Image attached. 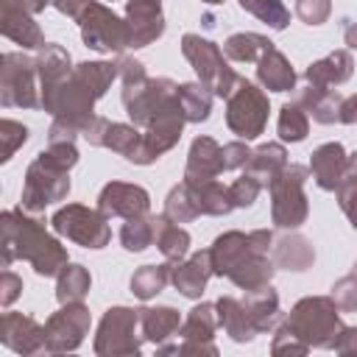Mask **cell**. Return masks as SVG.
<instances>
[{"label":"cell","instance_id":"1","mask_svg":"<svg viewBox=\"0 0 357 357\" xmlns=\"http://www.w3.org/2000/svg\"><path fill=\"white\" fill-rule=\"evenodd\" d=\"M3 229V268H8L14 259L31 262V268L39 276H59L64 271L67 248L45 229L39 218L20 209H6L0 215Z\"/></svg>","mask_w":357,"mask_h":357},{"label":"cell","instance_id":"2","mask_svg":"<svg viewBox=\"0 0 357 357\" xmlns=\"http://www.w3.org/2000/svg\"><path fill=\"white\" fill-rule=\"evenodd\" d=\"M284 321L310 349H335L343 332L340 307L332 296H307L296 301Z\"/></svg>","mask_w":357,"mask_h":357},{"label":"cell","instance_id":"3","mask_svg":"<svg viewBox=\"0 0 357 357\" xmlns=\"http://www.w3.org/2000/svg\"><path fill=\"white\" fill-rule=\"evenodd\" d=\"M70 192V170L53 162L45 151L28 165L25 170V184L20 195V206L31 215L45 212V206L64 201Z\"/></svg>","mask_w":357,"mask_h":357},{"label":"cell","instance_id":"4","mask_svg":"<svg viewBox=\"0 0 357 357\" xmlns=\"http://www.w3.org/2000/svg\"><path fill=\"white\" fill-rule=\"evenodd\" d=\"M123 106L137 128H151L159 117L181 106L178 84L170 78H145L142 84L123 86Z\"/></svg>","mask_w":357,"mask_h":357},{"label":"cell","instance_id":"5","mask_svg":"<svg viewBox=\"0 0 357 357\" xmlns=\"http://www.w3.org/2000/svg\"><path fill=\"white\" fill-rule=\"evenodd\" d=\"M307 176H310V167L287 165L268 184L273 226H279V229H298L307 220V215H310V204H307V192H304Z\"/></svg>","mask_w":357,"mask_h":357},{"label":"cell","instance_id":"6","mask_svg":"<svg viewBox=\"0 0 357 357\" xmlns=\"http://www.w3.org/2000/svg\"><path fill=\"white\" fill-rule=\"evenodd\" d=\"M181 53L192 64L198 81L212 89V95H218V98H229L231 95V89L237 86L240 75L229 67V61L223 59L226 53L215 42H209V39H204L198 33H184L181 36Z\"/></svg>","mask_w":357,"mask_h":357},{"label":"cell","instance_id":"7","mask_svg":"<svg viewBox=\"0 0 357 357\" xmlns=\"http://www.w3.org/2000/svg\"><path fill=\"white\" fill-rule=\"evenodd\" d=\"M0 103L6 109H42L36 59L20 50L0 56Z\"/></svg>","mask_w":357,"mask_h":357},{"label":"cell","instance_id":"8","mask_svg":"<svg viewBox=\"0 0 357 357\" xmlns=\"http://www.w3.org/2000/svg\"><path fill=\"white\" fill-rule=\"evenodd\" d=\"M268 112H271L268 95L245 78H240L231 95L226 98V126L231 128V134H237L245 142L257 139L265 131Z\"/></svg>","mask_w":357,"mask_h":357},{"label":"cell","instance_id":"9","mask_svg":"<svg viewBox=\"0 0 357 357\" xmlns=\"http://www.w3.org/2000/svg\"><path fill=\"white\" fill-rule=\"evenodd\" d=\"M50 229L59 237L73 240L75 245L84 248H103L112 240V229H109V218L100 209H89L84 204H64L53 212L50 218Z\"/></svg>","mask_w":357,"mask_h":357},{"label":"cell","instance_id":"10","mask_svg":"<svg viewBox=\"0 0 357 357\" xmlns=\"http://www.w3.org/2000/svg\"><path fill=\"white\" fill-rule=\"evenodd\" d=\"M139 310L131 307H109L98 324L95 354L98 357H128L142 351V335H137Z\"/></svg>","mask_w":357,"mask_h":357},{"label":"cell","instance_id":"11","mask_svg":"<svg viewBox=\"0 0 357 357\" xmlns=\"http://www.w3.org/2000/svg\"><path fill=\"white\" fill-rule=\"evenodd\" d=\"M81 28V39L95 53H123L128 47V25L109 6L89 0L81 17L75 20Z\"/></svg>","mask_w":357,"mask_h":357},{"label":"cell","instance_id":"12","mask_svg":"<svg viewBox=\"0 0 357 357\" xmlns=\"http://www.w3.org/2000/svg\"><path fill=\"white\" fill-rule=\"evenodd\" d=\"M273 248V234L268 229H254V231H223L215 237L209 245L212 254V271L215 276H229L243 259L251 254H268Z\"/></svg>","mask_w":357,"mask_h":357},{"label":"cell","instance_id":"13","mask_svg":"<svg viewBox=\"0 0 357 357\" xmlns=\"http://www.w3.org/2000/svg\"><path fill=\"white\" fill-rule=\"evenodd\" d=\"M89 324H92L89 310L81 301L61 304V310L53 312L45 324V351L47 354L75 351L89 335Z\"/></svg>","mask_w":357,"mask_h":357},{"label":"cell","instance_id":"14","mask_svg":"<svg viewBox=\"0 0 357 357\" xmlns=\"http://www.w3.org/2000/svg\"><path fill=\"white\" fill-rule=\"evenodd\" d=\"M98 209L106 218H142L151 209V195L139 184L128 181H109L98 192Z\"/></svg>","mask_w":357,"mask_h":357},{"label":"cell","instance_id":"15","mask_svg":"<svg viewBox=\"0 0 357 357\" xmlns=\"http://www.w3.org/2000/svg\"><path fill=\"white\" fill-rule=\"evenodd\" d=\"M184 123H187V117H184V109L181 106L173 109V112H167L165 117H159L151 128L142 131V145H139V151H137V156L131 162L134 165H153L162 153H167L181 139Z\"/></svg>","mask_w":357,"mask_h":357},{"label":"cell","instance_id":"16","mask_svg":"<svg viewBox=\"0 0 357 357\" xmlns=\"http://www.w3.org/2000/svg\"><path fill=\"white\" fill-rule=\"evenodd\" d=\"M128 47H148L165 33V11L159 0H126Z\"/></svg>","mask_w":357,"mask_h":357},{"label":"cell","instance_id":"17","mask_svg":"<svg viewBox=\"0 0 357 357\" xmlns=\"http://www.w3.org/2000/svg\"><path fill=\"white\" fill-rule=\"evenodd\" d=\"M0 340L17 354H42L45 351V326L22 312H3Z\"/></svg>","mask_w":357,"mask_h":357},{"label":"cell","instance_id":"18","mask_svg":"<svg viewBox=\"0 0 357 357\" xmlns=\"http://www.w3.org/2000/svg\"><path fill=\"white\" fill-rule=\"evenodd\" d=\"M209 276H215L209 248L192 251L190 257H184L181 262H176L173 271H170L173 287H176L181 296H187V298H201V293H204Z\"/></svg>","mask_w":357,"mask_h":357},{"label":"cell","instance_id":"19","mask_svg":"<svg viewBox=\"0 0 357 357\" xmlns=\"http://www.w3.org/2000/svg\"><path fill=\"white\" fill-rule=\"evenodd\" d=\"M223 170H226L223 148L212 137H195L187 153L184 181H209V178H218Z\"/></svg>","mask_w":357,"mask_h":357},{"label":"cell","instance_id":"20","mask_svg":"<svg viewBox=\"0 0 357 357\" xmlns=\"http://www.w3.org/2000/svg\"><path fill=\"white\" fill-rule=\"evenodd\" d=\"M346 148L340 142H324L312 151V159H310V173L315 178V184L326 192H335L340 178H343V170H346Z\"/></svg>","mask_w":357,"mask_h":357},{"label":"cell","instance_id":"21","mask_svg":"<svg viewBox=\"0 0 357 357\" xmlns=\"http://www.w3.org/2000/svg\"><path fill=\"white\" fill-rule=\"evenodd\" d=\"M0 33L6 39H11L14 45H20L22 50H39L45 45L42 28L33 22V14H25L14 6H3L0 3Z\"/></svg>","mask_w":357,"mask_h":357},{"label":"cell","instance_id":"22","mask_svg":"<svg viewBox=\"0 0 357 357\" xmlns=\"http://www.w3.org/2000/svg\"><path fill=\"white\" fill-rule=\"evenodd\" d=\"M36 73H39V89H42V98L59 86L70 73H73V59L70 53L56 45V42H45L39 50H36Z\"/></svg>","mask_w":357,"mask_h":357},{"label":"cell","instance_id":"23","mask_svg":"<svg viewBox=\"0 0 357 357\" xmlns=\"http://www.w3.org/2000/svg\"><path fill=\"white\" fill-rule=\"evenodd\" d=\"M351 73H354V59H351V53H349V50H332L329 56L312 61V64L304 70V78H307V84H312V86H326V89H329V86L346 84V81L351 78Z\"/></svg>","mask_w":357,"mask_h":357},{"label":"cell","instance_id":"24","mask_svg":"<svg viewBox=\"0 0 357 357\" xmlns=\"http://www.w3.org/2000/svg\"><path fill=\"white\" fill-rule=\"evenodd\" d=\"M257 81L268 92H290L296 86V70L290 67L287 56L276 47H271L259 61H257Z\"/></svg>","mask_w":357,"mask_h":357},{"label":"cell","instance_id":"25","mask_svg":"<svg viewBox=\"0 0 357 357\" xmlns=\"http://www.w3.org/2000/svg\"><path fill=\"white\" fill-rule=\"evenodd\" d=\"M315 262V248L304 234H284L273 240V265L284 271H307Z\"/></svg>","mask_w":357,"mask_h":357},{"label":"cell","instance_id":"26","mask_svg":"<svg viewBox=\"0 0 357 357\" xmlns=\"http://www.w3.org/2000/svg\"><path fill=\"white\" fill-rule=\"evenodd\" d=\"M153 243L156 248L162 251V257L167 262H181L187 254H190V231L181 229V223H173L165 212L162 215H153Z\"/></svg>","mask_w":357,"mask_h":357},{"label":"cell","instance_id":"27","mask_svg":"<svg viewBox=\"0 0 357 357\" xmlns=\"http://www.w3.org/2000/svg\"><path fill=\"white\" fill-rule=\"evenodd\" d=\"M215 307H218V324L223 326V332L234 343H251L254 340L257 329H254V324H251L248 310H245L243 301H237L234 296H220L215 301Z\"/></svg>","mask_w":357,"mask_h":357},{"label":"cell","instance_id":"28","mask_svg":"<svg viewBox=\"0 0 357 357\" xmlns=\"http://www.w3.org/2000/svg\"><path fill=\"white\" fill-rule=\"evenodd\" d=\"M243 304H245V310H248V318H251L257 335H259V332H271V329L279 324V318H282L279 296H276V290H273L271 284L257 287V290H248L245 298H243Z\"/></svg>","mask_w":357,"mask_h":357},{"label":"cell","instance_id":"29","mask_svg":"<svg viewBox=\"0 0 357 357\" xmlns=\"http://www.w3.org/2000/svg\"><path fill=\"white\" fill-rule=\"evenodd\" d=\"M181 326V315L173 307H142L139 310V329L142 337L151 340L153 346H165Z\"/></svg>","mask_w":357,"mask_h":357},{"label":"cell","instance_id":"30","mask_svg":"<svg viewBox=\"0 0 357 357\" xmlns=\"http://www.w3.org/2000/svg\"><path fill=\"white\" fill-rule=\"evenodd\" d=\"M287 167V151L282 142H265L251 151V159L245 165V173H251L262 187H268L282 170Z\"/></svg>","mask_w":357,"mask_h":357},{"label":"cell","instance_id":"31","mask_svg":"<svg viewBox=\"0 0 357 357\" xmlns=\"http://www.w3.org/2000/svg\"><path fill=\"white\" fill-rule=\"evenodd\" d=\"M184 184H187V190L192 195V204L198 206L201 215L220 218V215H229L234 209L229 187L218 184L215 178H209V181H184Z\"/></svg>","mask_w":357,"mask_h":357},{"label":"cell","instance_id":"32","mask_svg":"<svg viewBox=\"0 0 357 357\" xmlns=\"http://www.w3.org/2000/svg\"><path fill=\"white\" fill-rule=\"evenodd\" d=\"M340 95L337 92H332V89H326V86H312V84H307L304 89H301V95H298V103L307 109V114H312V120L315 123H321V126H329V123H337V117H340Z\"/></svg>","mask_w":357,"mask_h":357},{"label":"cell","instance_id":"33","mask_svg":"<svg viewBox=\"0 0 357 357\" xmlns=\"http://www.w3.org/2000/svg\"><path fill=\"white\" fill-rule=\"evenodd\" d=\"M273 273H276V265L268 259V254H251L248 259H243V262L229 273V279H231L240 290L248 293V290H257V287L271 284Z\"/></svg>","mask_w":357,"mask_h":357},{"label":"cell","instance_id":"34","mask_svg":"<svg viewBox=\"0 0 357 357\" xmlns=\"http://www.w3.org/2000/svg\"><path fill=\"white\" fill-rule=\"evenodd\" d=\"M271 47H273V42L268 36H262V33H254V31L231 33L223 42V53L231 61H259Z\"/></svg>","mask_w":357,"mask_h":357},{"label":"cell","instance_id":"35","mask_svg":"<svg viewBox=\"0 0 357 357\" xmlns=\"http://www.w3.org/2000/svg\"><path fill=\"white\" fill-rule=\"evenodd\" d=\"M215 329H218V307L201 301L187 312V318L178 326V335L181 340H212Z\"/></svg>","mask_w":357,"mask_h":357},{"label":"cell","instance_id":"36","mask_svg":"<svg viewBox=\"0 0 357 357\" xmlns=\"http://www.w3.org/2000/svg\"><path fill=\"white\" fill-rule=\"evenodd\" d=\"M89 287H92V276L78 262H67L64 271L56 276V298H59V304L84 301V296L89 293Z\"/></svg>","mask_w":357,"mask_h":357},{"label":"cell","instance_id":"37","mask_svg":"<svg viewBox=\"0 0 357 357\" xmlns=\"http://www.w3.org/2000/svg\"><path fill=\"white\" fill-rule=\"evenodd\" d=\"M178 100L184 109L187 123H204L212 114V89L201 81L178 84Z\"/></svg>","mask_w":357,"mask_h":357},{"label":"cell","instance_id":"38","mask_svg":"<svg viewBox=\"0 0 357 357\" xmlns=\"http://www.w3.org/2000/svg\"><path fill=\"white\" fill-rule=\"evenodd\" d=\"M170 271H173V262H165V265H142L134 271L131 276V293L142 301H151L156 298L165 284L170 282Z\"/></svg>","mask_w":357,"mask_h":357},{"label":"cell","instance_id":"39","mask_svg":"<svg viewBox=\"0 0 357 357\" xmlns=\"http://www.w3.org/2000/svg\"><path fill=\"white\" fill-rule=\"evenodd\" d=\"M139 145H142V131H139L134 123L128 126V123H112V120H109L100 148H109V151H114V153H120L123 159L131 162V159L137 156Z\"/></svg>","mask_w":357,"mask_h":357},{"label":"cell","instance_id":"40","mask_svg":"<svg viewBox=\"0 0 357 357\" xmlns=\"http://www.w3.org/2000/svg\"><path fill=\"white\" fill-rule=\"evenodd\" d=\"M276 131H279L282 142H301V139H307V134H310V117H307V109H304L298 100L284 103V106L279 109Z\"/></svg>","mask_w":357,"mask_h":357},{"label":"cell","instance_id":"41","mask_svg":"<svg viewBox=\"0 0 357 357\" xmlns=\"http://www.w3.org/2000/svg\"><path fill=\"white\" fill-rule=\"evenodd\" d=\"M237 3L243 11H248L251 17L265 22L271 31H284L290 22V11L282 0H237Z\"/></svg>","mask_w":357,"mask_h":357},{"label":"cell","instance_id":"42","mask_svg":"<svg viewBox=\"0 0 357 357\" xmlns=\"http://www.w3.org/2000/svg\"><path fill=\"white\" fill-rule=\"evenodd\" d=\"M153 215H142V218H128L120 229V243L126 251L139 254L153 243Z\"/></svg>","mask_w":357,"mask_h":357},{"label":"cell","instance_id":"43","mask_svg":"<svg viewBox=\"0 0 357 357\" xmlns=\"http://www.w3.org/2000/svg\"><path fill=\"white\" fill-rule=\"evenodd\" d=\"M165 215H167L173 223H190V220H195V218L201 215L198 206L192 204V195H190V190H187L184 181L176 184V187L167 192V198H165Z\"/></svg>","mask_w":357,"mask_h":357},{"label":"cell","instance_id":"44","mask_svg":"<svg viewBox=\"0 0 357 357\" xmlns=\"http://www.w3.org/2000/svg\"><path fill=\"white\" fill-rule=\"evenodd\" d=\"M262 190H265V187H262L251 173H243L240 178H234V181L229 184L234 209H248V206H254V201H257V195H259Z\"/></svg>","mask_w":357,"mask_h":357},{"label":"cell","instance_id":"45","mask_svg":"<svg viewBox=\"0 0 357 357\" xmlns=\"http://www.w3.org/2000/svg\"><path fill=\"white\" fill-rule=\"evenodd\" d=\"M335 195H337V204H340L343 215L349 218L351 229L357 231V176L343 170V178H340V184H337Z\"/></svg>","mask_w":357,"mask_h":357},{"label":"cell","instance_id":"46","mask_svg":"<svg viewBox=\"0 0 357 357\" xmlns=\"http://www.w3.org/2000/svg\"><path fill=\"white\" fill-rule=\"evenodd\" d=\"M25 139H28V126H22L17 120H8V117L0 120V142H3V156L0 159L3 162H8L17 153V148L25 145Z\"/></svg>","mask_w":357,"mask_h":357},{"label":"cell","instance_id":"47","mask_svg":"<svg viewBox=\"0 0 357 357\" xmlns=\"http://www.w3.org/2000/svg\"><path fill=\"white\" fill-rule=\"evenodd\" d=\"M335 304L340 307V312H357V271L340 276L335 284H332V293Z\"/></svg>","mask_w":357,"mask_h":357},{"label":"cell","instance_id":"48","mask_svg":"<svg viewBox=\"0 0 357 357\" xmlns=\"http://www.w3.org/2000/svg\"><path fill=\"white\" fill-rule=\"evenodd\" d=\"M271 351L276 354V357H282V354H307L310 351V346L287 326V321H282L279 324V329H276V335H273V343H271Z\"/></svg>","mask_w":357,"mask_h":357},{"label":"cell","instance_id":"49","mask_svg":"<svg viewBox=\"0 0 357 357\" xmlns=\"http://www.w3.org/2000/svg\"><path fill=\"white\" fill-rule=\"evenodd\" d=\"M332 14V0H296V17L307 25H324Z\"/></svg>","mask_w":357,"mask_h":357},{"label":"cell","instance_id":"50","mask_svg":"<svg viewBox=\"0 0 357 357\" xmlns=\"http://www.w3.org/2000/svg\"><path fill=\"white\" fill-rule=\"evenodd\" d=\"M117 73H120L123 86H134V84H142V81L148 78L142 61H137V59H131V56H120V59H117Z\"/></svg>","mask_w":357,"mask_h":357},{"label":"cell","instance_id":"51","mask_svg":"<svg viewBox=\"0 0 357 357\" xmlns=\"http://www.w3.org/2000/svg\"><path fill=\"white\" fill-rule=\"evenodd\" d=\"M248 159H251V148L245 145V139L223 145V165H226V170H240V167L248 165Z\"/></svg>","mask_w":357,"mask_h":357},{"label":"cell","instance_id":"52","mask_svg":"<svg viewBox=\"0 0 357 357\" xmlns=\"http://www.w3.org/2000/svg\"><path fill=\"white\" fill-rule=\"evenodd\" d=\"M20 293H22V279L14 271L6 268L3 276H0V304L3 307H11L20 298Z\"/></svg>","mask_w":357,"mask_h":357},{"label":"cell","instance_id":"53","mask_svg":"<svg viewBox=\"0 0 357 357\" xmlns=\"http://www.w3.org/2000/svg\"><path fill=\"white\" fill-rule=\"evenodd\" d=\"M106 126H109V120L106 117H100V114H95L86 126H84V131H81V137L89 142V145H103V134H106Z\"/></svg>","mask_w":357,"mask_h":357},{"label":"cell","instance_id":"54","mask_svg":"<svg viewBox=\"0 0 357 357\" xmlns=\"http://www.w3.org/2000/svg\"><path fill=\"white\" fill-rule=\"evenodd\" d=\"M337 354H357V326H343L337 343H335Z\"/></svg>","mask_w":357,"mask_h":357},{"label":"cell","instance_id":"55","mask_svg":"<svg viewBox=\"0 0 357 357\" xmlns=\"http://www.w3.org/2000/svg\"><path fill=\"white\" fill-rule=\"evenodd\" d=\"M337 123H346V126H354L357 123V92L340 100V117H337Z\"/></svg>","mask_w":357,"mask_h":357},{"label":"cell","instance_id":"56","mask_svg":"<svg viewBox=\"0 0 357 357\" xmlns=\"http://www.w3.org/2000/svg\"><path fill=\"white\" fill-rule=\"evenodd\" d=\"M86 3H89V0H53L56 11H61L64 17H73V20L81 17V11L86 8Z\"/></svg>","mask_w":357,"mask_h":357},{"label":"cell","instance_id":"57","mask_svg":"<svg viewBox=\"0 0 357 357\" xmlns=\"http://www.w3.org/2000/svg\"><path fill=\"white\" fill-rule=\"evenodd\" d=\"M0 3H3V6H14V8L25 11V14H39V11H45L47 3H53V0H0Z\"/></svg>","mask_w":357,"mask_h":357},{"label":"cell","instance_id":"58","mask_svg":"<svg viewBox=\"0 0 357 357\" xmlns=\"http://www.w3.org/2000/svg\"><path fill=\"white\" fill-rule=\"evenodd\" d=\"M343 42H346L351 50H357V20H349V22H346V28H343Z\"/></svg>","mask_w":357,"mask_h":357},{"label":"cell","instance_id":"59","mask_svg":"<svg viewBox=\"0 0 357 357\" xmlns=\"http://www.w3.org/2000/svg\"><path fill=\"white\" fill-rule=\"evenodd\" d=\"M204 3H212V6H218V3H223V0H204Z\"/></svg>","mask_w":357,"mask_h":357},{"label":"cell","instance_id":"60","mask_svg":"<svg viewBox=\"0 0 357 357\" xmlns=\"http://www.w3.org/2000/svg\"><path fill=\"white\" fill-rule=\"evenodd\" d=\"M354 271H357V262H354Z\"/></svg>","mask_w":357,"mask_h":357}]
</instances>
